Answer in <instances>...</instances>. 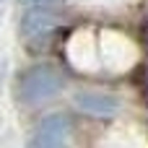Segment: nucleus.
<instances>
[{
    "label": "nucleus",
    "mask_w": 148,
    "mask_h": 148,
    "mask_svg": "<svg viewBox=\"0 0 148 148\" xmlns=\"http://www.w3.org/2000/svg\"><path fill=\"white\" fill-rule=\"evenodd\" d=\"M68 140V122L65 117H47L44 125L39 127L36 135V148H62Z\"/></svg>",
    "instance_id": "3"
},
{
    "label": "nucleus",
    "mask_w": 148,
    "mask_h": 148,
    "mask_svg": "<svg viewBox=\"0 0 148 148\" xmlns=\"http://www.w3.org/2000/svg\"><path fill=\"white\" fill-rule=\"evenodd\" d=\"M52 26H55V18L47 10H29L23 16V26L21 29H23V36L26 39H39L47 31H52Z\"/></svg>",
    "instance_id": "4"
},
{
    "label": "nucleus",
    "mask_w": 148,
    "mask_h": 148,
    "mask_svg": "<svg viewBox=\"0 0 148 148\" xmlns=\"http://www.w3.org/2000/svg\"><path fill=\"white\" fill-rule=\"evenodd\" d=\"M62 86H65V78L60 75V70H55L52 65H34L21 75L18 96L23 101H44V99L60 94Z\"/></svg>",
    "instance_id": "1"
},
{
    "label": "nucleus",
    "mask_w": 148,
    "mask_h": 148,
    "mask_svg": "<svg viewBox=\"0 0 148 148\" xmlns=\"http://www.w3.org/2000/svg\"><path fill=\"white\" fill-rule=\"evenodd\" d=\"M75 107L86 114H96V117H112L120 112V99L112 94H101V91H81L75 94Z\"/></svg>",
    "instance_id": "2"
}]
</instances>
